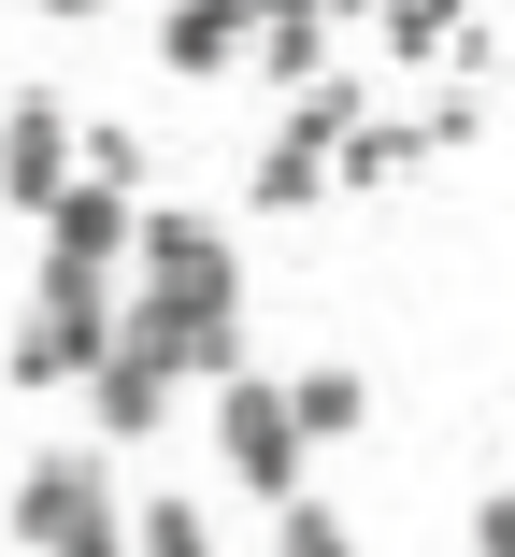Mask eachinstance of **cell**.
Returning a JSON list of instances; mask_svg holds the SVG:
<instances>
[{"mask_svg": "<svg viewBox=\"0 0 515 557\" xmlns=\"http://www.w3.org/2000/svg\"><path fill=\"white\" fill-rule=\"evenodd\" d=\"M15 543H29V557L115 543V472H100V443H44V458L15 472Z\"/></svg>", "mask_w": 515, "mask_h": 557, "instance_id": "obj_2", "label": "cell"}, {"mask_svg": "<svg viewBox=\"0 0 515 557\" xmlns=\"http://www.w3.org/2000/svg\"><path fill=\"white\" fill-rule=\"evenodd\" d=\"M473 129H487V86H430V115H416V144L444 158V144H473Z\"/></svg>", "mask_w": 515, "mask_h": 557, "instance_id": "obj_13", "label": "cell"}, {"mask_svg": "<svg viewBox=\"0 0 515 557\" xmlns=\"http://www.w3.org/2000/svg\"><path fill=\"white\" fill-rule=\"evenodd\" d=\"M330 29H344V15H316V0H272L244 58H258L272 86H330Z\"/></svg>", "mask_w": 515, "mask_h": 557, "instance_id": "obj_8", "label": "cell"}, {"mask_svg": "<svg viewBox=\"0 0 515 557\" xmlns=\"http://www.w3.org/2000/svg\"><path fill=\"white\" fill-rule=\"evenodd\" d=\"M272 557H358V529H344L330 500H286V515H272Z\"/></svg>", "mask_w": 515, "mask_h": 557, "instance_id": "obj_12", "label": "cell"}, {"mask_svg": "<svg viewBox=\"0 0 515 557\" xmlns=\"http://www.w3.org/2000/svg\"><path fill=\"white\" fill-rule=\"evenodd\" d=\"M358 29H372V44H387L401 72H430V58L458 44V0H387V15H358Z\"/></svg>", "mask_w": 515, "mask_h": 557, "instance_id": "obj_10", "label": "cell"}, {"mask_svg": "<svg viewBox=\"0 0 515 557\" xmlns=\"http://www.w3.org/2000/svg\"><path fill=\"white\" fill-rule=\"evenodd\" d=\"M244 0H172V15H158V72L172 86H216V72H244Z\"/></svg>", "mask_w": 515, "mask_h": 557, "instance_id": "obj_6", "label": "cell"}, {"mask_svg": "<svg viewBox=\"0 0 515 557\" xmlns=\"http://www.w3.org/2000/svg\"><path fill=\"white\" fill-rule=\"evenodd\" d=\"M286 429H301V458H316V443H358L372 429V372H344V358L286 372Z\"/></svg>", "mask_w": 515, "mask_h": 557, "instance_id": "obj_7", "label": "cell"}, {"mask_svg": "<svg viewBox=\"0 0 515 557\" xmlns=\"http://www.w3.org/2000/svg\"><path fill=\"white\" fill-rule=\"evenodd\" d=\"M172 400H186V386H172L158 358H130V344L86 372V429H100V443H158V429H172Z\"/></svg>", "mask_w": 515, "mask_h": 557, "instance_id": "obj_5", "label": "cell"}, {"mask_svg": "<svg viewBox=\"0 0 515 557\" xmlns=\"http://www.w3.org/2000/svg\"><path fill=\"white\" fill-rule=\"evenodd\" d=\"M501 72H515V15H501Z\"/></svg>", "mask_w": 515, "mask_h": 557, "instance_id": "obj_15", "label": "cell"}, {"mask_svg": "<svg viewBox=\"0 0 515 557\" xmlns=\"http://www.w3.org/2000/svg\"><path fill=\"white\" fill-rule=\"evenodd\" d=\"M473 557H515V486H487V500H473Z\"/></svg>", "mask_w": 515, "mask_h": 557, "instance_id": "obj_14", "label": "cell"}, {"mask_svg": "<svg viewBox=\"0 0 515 557\" xmlns=\"http://www.w3.org/2000/svg\"><path fill=\"white\" fill-rule=\"evenodd\" d=\"M244 200H258V214H301V200H330V144H301V129H272V158L244 172Z\"/></svg>", "mask_w": 515, "mask_h": 557, "instance_id": "obj_9", "label": "cell"}, {"mask_svg": "<svg viewBox=\"0 0 515 557\" xmlns=\"http://www.w3.org/2000/svg\"><path fill=\"white\" fill-rule=\"evenodd\" d=\"M130 272H144V300H172V314H216V329H244V258H230V230H216V214L144 200Z\"/></svg>", "mask_w": 515, "mask_h": 557, "instance_id": "obj_1", "label": "cell"}, {"mask_svg": "<svg viewBox=\"0 0 515 557\" xmlns=\"http://www.w3.org/2000/svg\"><path fill=\"white\" fill-rule=\"evenodd\" d=\"M216 458H230V486L272 500V515L316 486V458H301V429H286V372H230V386H216Z\"/></svg>", "mask_w": 515, "mask_h": 557, "instance_id": "obj_3", "label": "cell"}, {"mask_svg": "<svg viewBox=\"0 0 515 557\" xmlns=\"http://www.w3.org/2000/svg\"><path fill=\"white\" fill-rule=\"evenodd\" d=\"M0 200H15V214L72 200V115H58V100H15V115H0Z\"/></svg>", "mask_w": 515, "mask_h": 557, "instance_id": "obj_4", "label": "cell"}, {"mask_svg": "<svg viewBox=\"0 0 515 557\" xmlns=\"http://www.w3.org/2000/svg\"><path fill=\"white\" fill-rule=\"evenodd\" d=\"M430 144H416V115H358V144L330 158V186H387V172H416Z\"/></svg>", "mask_w": 515, "mask_h": 557, "instance_id": "obj_11", "label": "cell"}]
</instances>
